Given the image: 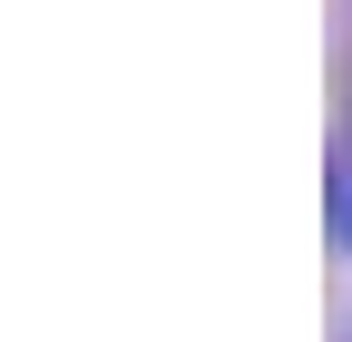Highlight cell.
<instances>
[{
  "instance_id": "1",
  "label": "cell",
  "mask_w": 352,
  "mask_h": 342,
  "mask_svg": "<svg viewBox=\"0 0 352 342\" xmlns=\"http://www.w3.org/2000/svg\"><path fill=\"white\" fill-rule=\"evenodd\" d=\"M333 244L352 254V147L333 157Z\"/></svg>"
},
{
  "instance_id": "2",
  "label": "cell",
  "mask_w": 352,
  "mask_h": 342,
  "mask_svg": "<svg viewBox=\"0 0 352 342\" xmlns=\"http://www.w3.org/2000/svg\"><path fill=\"white\" fill-rule=\"evenodd\" d=\"M342 147H352V137H342Z\"/></svg>"
}]
</instances>
